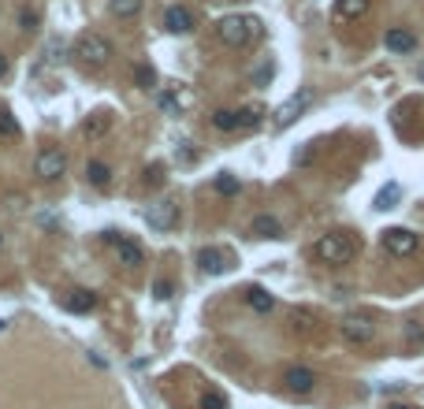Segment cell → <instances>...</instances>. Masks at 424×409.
I'll list each match as a JSON object with an SVG mask.
<instances>
[{
	"label": "cell",
	"mask_w": 424,
	"mask_h": 409,
	"mask_svg": "<svg viewBox=\"0 0 424 409\" xmlns=\"http://www.w3.org/2000/svg\"><path fill=\"white\" fill-rule=\"evenodd\" d=\"M108 11L116 15V19H134L142 11V0H108Z\"/></svg>",
	"instance_id": "603a6c76"
},
{
	"label": "cell",
	"mask_w": 424,
	"mask_h": 409,
	"mask_svg": "<svg viewBox=\"0 0 424 409\" xmlns=\"http://www.w3.org/2000/svg\"><path fill=\"white\" fill-rule=\"evenodd\" d=\"M283 387L290 391V395H309V391L317 387V372L305 368V365H290L283 372Z\"/></svg>",
	"instance_id": "30bf717a"
},
{
	"label": "cell",
	"mask_w": 424,
	"mask_h": 409,
	"mask_svg": "<svg viewBox=\"0 0 424 409\" xmlns=\"http://www.w3.org/2000/svg\"><path fill=\"white\" fill-rule=\"evenodd\" d=\"M164 30H168V34H190V30H194V11L183 8V4L168 8L164 11Z\"/></svg>",
	"instance_id": "7c38bea8"
},
{
	"label": "cell",
	"mask_w": 424,
	"mask_h": 409,
	"mask_svg": "<svg viewBox=\"0 0 424 409\" xmlns=\"http://www.w3.org/2000/svg\"><path fill=\"white\" fill-rule=\"evenodd\" d=\"M71 56L83 63V68H105V63L112 60V41H105L101 34H78L75 48H71Z\"/></svg>",
	"instance_id": "3957f363"
},
{
	"label": "cell",
	"mask_w": 424,
	"mask_h": 409,
	"mask_svg": "<svg viewBox=\"0 0 424 409\" xmlns=\"http://www.w3.org/2000/svg\"><path fill=\"white\" fill-rule=\"evenodd\" d=\"M108 130H112V112L108 108H97V112H90V116L83 119V138L86 142H101Z\"/></svg>",
	"instance_id": "8fae6325"
},
{
	"label": "cell",
	"mask_w": 424,
	"mask_h": 409,
	"mask_svg": "<svg viewBox=\"0 0 424 409\" xmlns=\"http://www.w3.org/2000/svg\"><path fill=\"white\" fill-rule=\"evenodd\" d=\"M339 335L346 342H354V346H365V342L376 339V324H372V317H365V313H350V317H342Z\"/></svg>",
	"instance_id": "5b68a950"
},
{
	"label": "cell",
	"mask_w": 424,
	"mask_h": 409,
	"mask_svg": "<svg viewBox=\"0 0 424 409\" xmlns=\"http://www.w3.org/2000/svg\"><path fill=\"white\" fill-rule=\"evenodd\" d=\"M0 242H4V238H0Z\"/></svg>",
	"instance_id": "f35d334b"
},
{
	"label": "cell",
	"mask_w": 424,
	"mask_h": 409,
	"mask_svg": "<svg viewBox=\"0 0 424 409\" xmlns=\"http://www.w3.org/2000/svg\"><path fill=\"white\" fill-rule=\"evenodd\" d=\"M134 86H142V90L157 86V71L149 68V63H138V68H134Z\"/></svg>",
	"instance_id": "d4e9b609"
},
{
	"label": "cell",
	"mask_w": 424,
	"mask_h": 409,
	"mask_svg": "<svg viewBox=\"0 0 424 409\" xmlns=\"http://www.w3.org/2000/svg\"><path fill=\"white\" fill-rule=\"evenodd\" d=\"M212 186H216L220 193H238V179L223 171V175H216V183H212Z\"/></svg>",
	"instance_id": "f1b7e54d"
},
{
	"label": "cell",
	"mask_w": 424,
	"mask_h": 409,
	"mask_svg": "<svg viewBox=\"0 0 424 409\" xmlns=\"http://www.w3.org/2000/svg\"><path fill=\"white\" fill-rule=\"evenodd\" d=\"M250 127H260V108H242L238 112V130H250Z\"/></svg>",
	"instance_id": "83f0119b"
},
{
	"label": "cell",
	"mask_w": 424,
	"mask_h": 409,
	"mask_svg": "<svg viewBox=\"0 0 424 409\" xmlns=\"http://www.w3.org/2000/svg\"><path fill=\"white\" fill-rule=\"evenodd\" d=\"M391 409H413V405H391Z\"/></svg>",
	"instance_id": "8d00e7d4"
},
{
	"label": "cell",
	"mask_w": 424,
	"mask_h": 409,
	"mask_svg": "<svg viewBox=\"0 0 424 409\" xmlns=\"http://www.w3.org/2000/svg\"><path fill=\"white\" fill-rule=\"evenodd\" d=\"M250 235L253 238H283V223L275 220V216H268V212H260V216H253V223H250Z\"/></svg>",
	"instance_id": "5bb4252c"
},
{
	"label": "cell",
	"mask_w": 424,
	"mask_h": 409,
	"mask_svg": "<svg viewBox=\"0 0 424 409\" xmlns=\"http://www.w3.org/2000/svg\"><path fill=\"white\" fill-rule=\"evenodd\" d=\"M383 45L391 48V53H413V48H417V38L410 34V30H387Z\"/></svg>",
	"instance_id": "ac0fdd59"
},
{
	"label": "cell",
	"mask_w": 424,
	"mask_h": 409,
	"mask_svg": "<svg viewBox=\"0 0 424 409\" xmlns=\"http://www.w3.org/2000/svg\"><path fill=\"white\" fill-rule=\"evenodd\" d=\"M19 23H23V30H38V11H30V8H26V11L19 15Z\"/></svg>",
	"instance_id": "d6a6232c"
},
{
	"label": "cell",
	"mask_w": 424,
	"mask_h": 409,
	"mask_svg": "<svg viewBox=\"0 0 424 409\" xmlns=\"http://www.w3.org/2000/svg\"><path fill=\"white\" fill-rule=\"evenodd\" d=\"M402 346H406V350H420V346H424V324H420V320L402 324Z\"/></svg>",
	"instance_id": "44dd1931"
},
{
	"label": "cell",
	"mask_w": 424,
	"mask_h": 409,
	"mask_svg": "<svg viewBox=\"0 0 424 409\" xmlns=\"http://www.w3.org/2000/svg\"><path fill=\"white\" fill-rule=\"evenodd\" d=\"M0 331H4V320H0Z\"/></svg>",
	"instance_id": "74e56055"
},
{
	"label": "cell",
	"mask_w": 424,
	"mask_h": 409,
	"mask_svg": "<svg viewBox=\"0 0 424 409\" xmlns=\"http://www.w3.org/2000/svg\"><path fill=\"white\" fill-rule=\"evenodd\" d=\"M268 78H272V63H265V68H260V71H257V82H260V86H265V82H268Z\"/></svg>",
	"instance_id": "836d02e7"
},
{
	"label": "cell",
	"mask_w": 424,
	"mask_h": 409,
	"mask_svg": "<svg viewBox=\"0 0 424 409\" xmlns=\"http://www.w3.org/2000/svg\"><path fill=\"white\" fill-rule=\"evenodd\" d=\"M164 179H168L164 164H149V168H145V186H149V190H157L160 183H164Z\"/></svg>",
	"instance_id": "4316f807"
},
{
	"label": "cell",
	"mask_w": 424,
	"mask_h": 409,
	"mask_svg": "<svg viewBox=\"0 0 424 409\" xmlns=\"http://www.w3.org/2000/svg\"><path fill=\"white\" fill-rule=\"evenodd\" d=\"M309 105H313V90H309V86L295 90L280 108H275V123H280V127H295L305 112H309Z\"/></svg>",
	"instance_id": "277c9868"
},
{
	"label": "cell",
	"mask_w": 424,
	"mask_h": 409,
	"mask_svg": "<svg viewBox=\"0 0 424 409\" xmlns=\"http://www.w3.org/2000/svg\"><path fill=\"white\" fill-rule=\"evenodd\" d=\"M198 268H201L205 275H223L231 265H227V253H223V250H216V245H205V250L198 253Z\"/></svg>",
	"instance_id": "4fadbf2b"
},
{
	"label": "cell",
	"mask_w": 424,
	"mask_h": 409,
	"mask_svg": "<svg viewBox=\"0 0 424 409\" xmlns=\"http://www.w3.org/2000/svg\"><path fill=\"white\" fill-rule=\"evenodd\" d=\"M417 78H420V86H424V60H420V68H417Z\"/></svg>",
	"instance_id": "d590c367"
},
{
	"label": "cell",
	"mask_w": 424,
	"mask_h": 409,
	"mask_svg": "<svg viewBox=\"0 0 424 409\" xmlns=\"http://www.w3.org/2000/svg\"><path fill=\"white\" fill-rule=\"evenodd\" d=\"M105 242L116 250V257H120V265H127V268H138L142 260H145V253H142V245L138 242H130V238H123L120 231H108L105 235Z\"/></svg>",
	"instance_id": "ba28073f"
},
{
	"label": "cell",
	"mask_w": 424,
	"mask_h": 409,
	"mask_svg": "<svg viewBox=\"0 0 424 409\" xmlns=\"http://www.w3.org/2000/svg\"><path fill=\"white\" fill-rule=\"evenodd\" d=\"M86 179H90V186L105 190L112 183V168H108V164H101V160H90L86 164Z\"/></svg>",
	"instance_id": "ffe728a7"
},
{
	"label": "cell",
	"mask_w": 424,
	"mask_h": 409,
	"mask_svg": "<svg viewBox=\"0 0 424 409\" xmlns=\"http://www.w3.org/2000/svg\"><path fill=\"white\" fill-rule=\"evenodd\" d=\"M157 108L168 112V116H179V112L186 108V93L179 90V86H164V93L157 97Z\"/></svg>",
	"instance_id": "9a60e30c"
},
{
	"label": "cell",
	"mask_w": 424,
	"mask_h": 409,
	"mask_svg": "<svg viewBox=\"0 0 424 409\" xmlns=\"http://www.w3.org/2000/svg\"><path fill=\"white\" fill-rule=\"evenodd\" d=\"M246 305L253 309V313H272V309H275V298H272L265 287H246Z\"/></svg>",
	"instance_id": "d6986e66"
},
{
	"label": "cell",
	"mask_w": 424,
	"mask_h": 409,
	"mask_svg": "<svg viewBox=\"0 0 424 409\" xmlns=\"http://www.w3.org/2000/svg\"><path fill=\"white\" fill-rule=\"evenodd\" d=\"M212 127H216V130H223V134H227V130H238V112H227V108H220L216 116H212Z\"/></svg>",
	"instance_id": "cb8c5ba5"
},
{
	"label": "cell",
	"mask_w": 424,
	"mask_h": 409,
	"mask_svg": "<svg viewBox=\"0 0 424 409\" xmlns=\"http://www.w3.org/2000/svg\"><path fill=\"white\" fill-rule=\"evenodd\" d=\"M398 198H402V186H398V183H387L376 198H372V205H376L380 212H391V208L398 205Z\"/></svg>",
	"instance_id": "7402d4cb"
},
{
	"label": "cell",
	"mask_w": 424,
	"mask_h": 409,
	"mask_svg": "<svg viewBox=\"0 0 424 409\" xmlns=\"http://www.w3.org/2000/svg\"><path fill=\"white\" fill-rule=\"evenodd\" d=\"M357 250H361V245H357V238L350 231H332V235H320L313 242V257L324 260V265H346V260L357 257Z\"/></svg>",
	"instance_id": "7a4b0ae2"
},
{
	"label": "cell",
	"mask_w": 424,
	"mask_h": 409,
	"mask_svg": "<svg viewBox=\"0 0 424 409\" xmlns=\"http://www.w3.org/2000/svg\"><path fill=\"white\" fill-rule=\"evenodd\" d=\"M216 38L227 48H246L260 38V19L257 15H223L216 23Z\"/></svg>",
	"instance_id": "6da1fadb"
},
{
	"label": "cell",
	"mask_w": 424,
	"mask_h": 409,
	"mask_svg": "<svg viewBox=\"0 0 424 409\" xmlns=\"http://www.w3.org/2000/svg\"><path fill=\"white\" fill-rule=\"evenodd\" d=\"M313 324H317V320H313V317H309V313H305V309H298V313H295V327H298V331H302V335H305V331H313Z\"/></svg>",
	"instance_id": "1f68e13d"
},
{
	"label": "cell",
	"mask_w": 424,
	"mask_h": 409,
	"mask_svg": "<svg viewBox=\"0 0 424 409\" xmlns=\"http://www.w3.org/2000/svg\"><path fill=\"white\" fill-rule=\"evenodd\" d=\"M0 138H19V123L8 108H0Z\"/></svg>",
	"instance_id": "484cf974"
},
{
	"label": "cell",
	"mask_w": 424,
	"mask_h": 409,
	"mask_svg": "<svg viewBox=\"0 0 424 409\" xmlns=\"http://www.w3.org/2000/svg\"><path fill=\"white\" fill-rule=\"evenodd\" d=\"M34 171H38V179H45V183H56V179L68 171V153L63 149H41L38 160H34Z\"/></svg>",
	"instance_id": "52a82bcc"
},
{
	"label": "cell",
	"mask_w": 424,
	"mask_h": 409,
	"mask_svg": "<svg viewBox=\"0 0 424 409\" xmlns=\"http://www.w3.org/2000/svg\"><path fill=\"white\" fill-rule=\"evenodd\" d=\"M417 245H420V238L413 231H406V227H387L383 231V250L391 257H413Z\"/></svg>",
	"instance_id": "8992f818"
},
{
	"label": "cell",
	"mask_w": 424,
	"mask_h": 409,
	"mask_svg": "<svg viewBox=\"0 0 424 409\" xmlns=\"http://www.w3.org/2000/svg\"><path fill=\"white\" fill-rule=\"evenodd\" d=\"M153 294H157L160 302H168V298H175V283H168V280H157V283H153Z\"/></svg>",
	"instance_id": "4dcf8cb0"
},
{
	"label": "cell",
	"mask_w": 424,
	"mask_h": 409,
	"mask_svg": "<svg viewBox=\"0 0 424 409\" xmlns=\"http://www.w3.org/2000/svg\"><path fill=\"white\" fill-rule=\"evenodd\" d=\"M4 75H8V56L0 53V78H4Z\"/></svg>",
	"instance_id": "e575fe53"
},
{
	"label": "cell",
	"mask_w": 424,
	"mask_h": 409,
	"mask_svg": "<svg viewBox=\"0 0 424 409\" xmlns=\"http://www.w3.org/2000/svg\"><path fill=\"white\" fill-rule=\"evenodd\" d=\"M369 11V0H335V19L339 23H354Z\"/></svg>",
	"instance_id": "2e32d148"
},
{
	"label": "cell",
	"mask_w": 424,
	"mask_h": 409,
	"mask_svg": "<svg viewBox=\"0 0 424 409\" xmlns=\"http://www.w3.org/2000/svg\"><path fill=\"white\" fill-rule=\"evenodd\" d=\"M93 305H97L93 290H71L68 298H63V309H68V313H90Z\"/></svg>",
	"instance_id": "e0dca14e"
},
{
	"label": "cell",
	"mask_w": 424,
	"mask_h": 409,
	"mask_svg": "<svg viewBox=\"0 0 424 409\" xmlns=\"http://www.w3.org/2000/svg\"><path fill=\"white\" fill-rule=\"evenodd\" d=\"M145 220H149L153 231H171V227H179V205L175 201H157V205H149Z\"/></svg>",
	"instance_id": "9c48e42d"
},
{
	"label": "cell",
	"mask_w": 424,
	"mask_h": 409,
	"mask_svg": "<svg viewBox=\"0 0 424 409\" xmlns=\"http://www.w3.org/2000/svg\"><path fill=\"white\" fill-rule=\"evenodd\" d=\"M201 409H227V398L216 395V391H208V395H201Z\"/></svg>",
	"instance_id": "f546056e"
}]
</instances>
